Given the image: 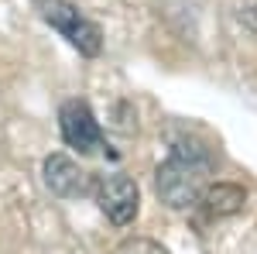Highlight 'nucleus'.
Returning <instances> with one entry per match:
<instances>
[{
    "instance_id": "f257e3e1",
    "label": "nucleus",
    "mask_w": 257,
    "mask_h": 254,
    "mask_svg": "<svg viewBox=\"0 0 257 254\" xmlns=\"http://www.w3.org/2000/svg\"><path fill=\"white\" fill-rule=\"evenodd\" d=\"M213 176V155L196 141H175L172 155L155 172V193L168 210H189L196 206L202 189Z\"/></svg>"
},
{
    "instance_id": "f03ea898",
    "label": "nucleus",
    "mask_w": 257,
    "mask_h": 254,
    "mask_svg": "<svg viewBox=\"0 0 257 254\" xmlns=\"http://www.w3.org/2000/svg\"><path fill=\"white\" fill-rule=\"evenodd\" d=\"M31 4H35L38 18L52 31H59L79 55L96 59L99 52H103V28H99L96 21L86 18L76 4H69V0H31Z\"/></svg>"
},
{
    "instance_id": "7ed1b4c3",
    "label": "nucleus",
    "mask_w": 257,
    "mask_h": 254,
    "mask_svg": "<svg viewBox=\"0 0 257 254\" xmlns=\"http://www.w3.org/2000/svg\"><path fill=\"white\" fill-rule=\"evenodd\" d=\"M59 131L62 141L69 148H76L79 155H93V151H106V137L99 131L96 114L89 110L86 100H65L59 107Z\"/></svg>"
},
{
    "instance_id": "20e7f679",
    "label": "nucleus",
    "mask_w": 257,
    "mask_h": 254,
    "mask_svg": "<svg viewBox=\"0 0 257 254\" xmlns=\"http://www.w3.org/2000/svg\"><path fill=\"white\" fill-rule=\"evenodd\" d=\"M93 196H96L103 216H106L113 227H127V223H134V216H138V210H141L138 182L127 179V176H120V172L96 179Z\"/></svg>"
},
{
    "instance_id": "39448f33",
    "label": "nucleus",
    "mask_w": 257,
    "mask_h": 254,
    "mask_svg": "<svg viewBox=\"0 0 257 254\" xmlns=\"http://www.w3.org/2000/svg\"><path fill=\"white\" fill-rule=\"evenodd\" d=\"M41 172H45V186H48L55 196H62V199L86 196V193H93V186H96L86 168H79L72 158L62 155V151L45 158V168H41Z\"/></svg>"
},
{
    "instance_id": "423d86ee",
    "label": "nucleus",
    "mask_w": 257,
    "mask_h": 254,
    "mask_svg": "<svg viewBox=\"0 0 257 254\" xmlns=\"http://www.w3.org/2000/svg\"><path fill=\"white\" fill-rule=\"evenodd\" d=\"M199 203L209 216H233L247 206V189L237 182H213V186L202 189Z\"/></svg>"
},
{
    "instance_id": "0eeeda50",
    "label": "nucleus",
    "mask_w": 257,
    "mask_h": 254,
    "mask_svg": "<svg viewBox=\"0 0 257 254\" xmlns=\"http://www.w3.org/2000/svg\"><path fill=\"white\" fill-rule=\"evenodd\" d=\"M113 254H168L158 240H148V237H134V240H123Z\"/></svg>"
},
{
    "instance_id": "6e6552de",
    "label": "nucleus",
    "mask_w": 257,
    "mask_h": 254,
    "mask_svg": "<svg viewBox=\"0 0 257 254\" xmlns=\"http://www.w3.org/2000/svg\"><path fill=\"white\" fill-rule=\"evenodd\" d=\"M243 24H247V28H250V31L257 35V4H254V7H247V14H243Z\"/></svg>"
}]
</instances>
